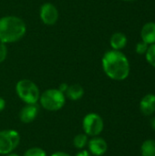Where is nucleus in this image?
I'll return each mask as SVG.
<instances>
[{
	"mask_svg": "<svg viewBox=\"0 0 155 156\" xmlns=\"http://www.w3.org/2000/svg\"><path fill=\"white\" fill-rule=\"evenodd\" d=\"M89 152L95 156H102L108 150V144L106 141L100 137L95 136L88 142Z\"/></svg>",
	"mask_w": 155,
	"mask_h": 156,
	"instance_id": "nucleus-8",
	"label": "nucleus"
},
{
	"mask_svg": "<svg viewBox=\"0 0 155 156\" xmlns=\"http://www.w3.org/2000/svg\"><path fill=\"white\" fill-rule=\"evenodd\" d=\"M41 106L49 112H57L63 108L66 103V95L58 89L46 90L39 97Z\"/></svg>",
	"mask_w": 155,
	"mask_h": 156,
	"instance_id": "nucleus-4",
	"label": "nucleus"
},
{
	"mask_svg": "<svg viewBox=\"0 0 155 156\" xmlns=\"http://www.w3.org/2000/svg\"><path fill=\"white\" fill-rule=\"evenodd\" d=\"M16 92L26 104H37L39 101L40 91L35 82L30 80H20L16 84Z\"/></svg>",
	"mask_w": 155,
	"mask_h": 156,
	"instance_id": "nucleus-3",
	"label": "nucleus"
},
{
	"mask_svg": "<svg viewBox=\"0 0 155 156\" xmlns=\"http://www.w3.org/2000/svg\"><path fill=\"white\" fill-rule=\"evenodd\" d=\"M141 153L143 156H155L154 140L145 141L141 147Z\"/></svg>",
	"mask_w": 155,
	"mask_h": 156,
	"instance_id": "nucleus-14",
	"label": "nucleus"
},
{
	"mask_svg": "<svg viewBox=\"0 0 155 156\" xmlns=\"http://www.w3.org/2000/svg\"><path fill=\"white\" fill-rule=\"evenodd\" d=\"M24 156H47V154H46V152L42 148L32 147V148L27 149L25 152Z\"/></svg>",
	"mask_w": 155,
	"mask_h": 156,
	"instance_id": "nucleus-17",
	"label": "nucleus"
},
{
	"mask_svg": "<svg viewBox=\"0 0 155 156\" xmlns=\"http://www.w3.org/2000/svg\"><path fill=\"white\" fill-rule=\"evenodd\" d=\"M148 48H149V45L142 40L141 42H139V43L136 45V52H137L138 54H140V55H143V54L146 53Z\"/></svg>",
	"mask_w": 155,
	"mask_h": 156,
	"instance_id": "nucleus-18",
	"label": "nucleus"
},
{
	"mask_svg": "<svg viewBox=\"0 0 155 156\" xmlns=\"http://www.w3.org/2000/svg\"><path fill=\"white\" fill-rule=\"evenodd\" d=\"M65 95L71 101H79L84 95V89L79 84H72L69 86Z\"/></svg>",
	"mask_w": 155,
	"mask_h": 156,
	"instance_id": "nucleus-13",
	"label": "nucleus"
},
{
	"mask_svg": "<svg viewBox=\"0 0 155 156\" xmlns=\"http://www.w3.org/2000/svg\"><path fill=\"white\" fill-rule=\"evenodd\" d=\"M51 156H71L70 154H69L68 153H65V152H56L54 153Z\"/></svg>",
	"mask_w": 155,
	"mask_h": 156,
	"instance_id": "nucleus-22",
	"label": "nucleus"
},
{
	"mask_svg": "<svg viewBox=\"0 0 155 156\" xmlns=\"http://www.w3.org/2000/svg\"><path fill=\"white\" fill-rule=\"evenodd\" d=\"M5 108V101L2 97H0V112H2Z\"/></svg>",
	"mask_w": 155,
	"mask_h": 156,
	"instance_id": "nucleus-23",
	"label": "nucleus"
},
{
	"mask_svg": "<svg viewBox=\"0 0 155 156\" xmlns=\"http://www.w3.org/2000/svg\"><path fill=\"white\" fill-rule=\"evenodd\" d=\"M82 127L85 134L90 137H95L100 135L103 131L104 122L102 118L99 114L90 112L84 117Z\"/></svg>",
	"mask_w": 155,
	"mask_h": 156,
	"instance_id": "nucleus-6",
	"label": "nucleus"
},
{
	"mask_svg": "<svg viewBox=\"0 0 155 156\" xmlns=\"http://www.w3.org/2000/svg\"><path fill=\"white\" fill-rule=\"evenodd\" d=\"M38 107L37 104H26L19 112V119L24 123L32 122L37 116Z\"/></svg>",
	"mask_w": 155,
	"mask_h": 156,
	"instance_id": "nucleus-9",
	"label": "nucleus"
},
{
	"mask_svg": "<svg viewBox=\"0 0 155 156\" xmlns=\"http://www.w3.org/2000/svg\"><path fill=\"white\" fill-rule=\"evenodd\" d=\"M58 10L55 5L51 3H45L41 5L39 10V16L45 25H55L58 19Z\"/></svg>",
	"mask_w": 155,
	"mask_h": 156,
	"instance_id": "nucleus-7",
	"label": "nucleus"
},
{
	"mask_svg": "<svg viewBox=\"0 0 155 156\" xmlns=\"http://www.w3.org/2000/svg\"><path fill=\"white\" fill-rule=\"evenodd\" d=\"M26 26L24 20L16 16H5L0 18V42L14 43L26 35Z\"/></svg>",
	"mask_w": 155,
	"mask_h": 156,
	"instance_id": "nucleus-2",
	"label": "nucleus"
},
{
	"mask_svg": "<svg viewBox=\"0 0 155 156\" xmlns=\"http://www.w3.org/2000/svg\"><path fill=\"white\" fill-rule=\"evenodd\" d=\"M68 88H69V85H68L67 83H62V84H60V85H59L58 90H59L60 91H62L63 93H65V92H66V90H68Z\"/></svg>",
	"mask_w": 155,
	"mask_h": 156,
	"instance_id": "nucleus-21",
	"label": "nucleus"
},
{
	"mask_svg": "<svg viewBox=\"0 0 155 156\" xmlns=\"http://www.w3.org/2000/svg\"><path fill=\"white\" fill-rule=\"evenodd\" d=\"M140 109L143 114L152 115L155 112V95L147 94L144 96L140 102Z\"/></svg>",
	"mask_w": 155,
	"mask_h": 156,
	"instance_id": "nucleus-10",
	"label": "nucleus"
},
{
	"mask_svg": "<svg viewBox=\"0 0 155 156\" xmlns=\"http://www.w3.org/2000/svg\"><path fill=\"white\" fill-rule=\"evenodd\" d=\"M76 156H91L90 154V153L89 152V151H87V150H81L80 152H79Z\"/></svg>",
	"mask_w": 155,
	"mask_h": 156,
	"instance_id": "nucleus-20",
	"label": "nucleus"
},
{
	"mask_svg": "<svg viewBox=\"0 0 155 156\" xmlns=\"http://www.w3.org/2000/svg\"><path fill=\"white\" fill-rule=\"evenodd\" d=\"M127 37L125 34L122 33V32H117L114 33L110 40L111 46L112 48V49L114 50H121L123 48H125V46L127 45Z\"/></svg>",
	"mask_w": 155,
	"mask_h": 156,
	"instance_id": "nucleus-12",
	"label": "nucleus"
},
{
	"mask_svg": "<svg viewBox=\"0 0 155 156\" xmlns=\"http://www.w3.org/2000/svg\"><path fill=\"white\" fill-rule=\"evenodd\" d=\"M5 156H19V155H18V154H13V153H10V154H6Z\"/></svg>",
	"mask_w": 155,
	"mask_h": 156,
	"instance_id": "nucleus-25",
	"label": "nucleus"
},
{
	"mask_svg": "<svg viewBox=\"0 0 155 156\" xmlns=\"http://www.w3.org/2000/svg\"><path fill=\"white\" fill-rule=\"evenodd\" d=\"M88 135L85 133H79L73 139V145L77 149H83L88 144Z\"/></svg>",
	"mask_w": 155,
	"mask_h": 156,
	"instance_id": "nucleus-15",
	"label": "nucleus"
},
{
	"mask_svg": "<svg viewBox=\"0 0 155 156\" xmlns=\"http://www.w3.org/2000/svg\"><path fill=\"white\" fill-rule=\"evenodd\" d=\"M145 57H146L148 63L151 66H153V68H155V43L149 46V48L145 53Z\"/></svg>",
	"mask_w": 155,
	"mask_h": 156,
	"instance_id": "nucleus-16",
	"label": "nucleus"
},
{
	"mask_svg": "<svg viewBox=\"0 0 155 156\" xmlns=\"http://www.w3.org/2000/svg\"><path fill=\"white\" fill-rule=\"evenodd\" d=\"M142 40L148 45H152L155 43V23L148 22L146 23L141 31Z\"/></svg>",
	"mask_w": 155,
	"mask_h": 156,
	"instance_id": "nucleus-11",
	"label": "nucleus"
},
{
	"mask_svg": "<svg viewBox=\"0 0 155 156\" xmlns=\"http://www.w3.org/2000/svg\"><path fill=\"white\" fill-rule=\"evenodd\" d=\"M20 135L15 130L0 131V154L6 155L18 146Z\"/></svg>",
	"mask_w": 155,
	"mask_h": 156,
	"instance_id": "nucleus-5",
	"label": "nucleus"
},
{
	"mask_svg": "<svg viewBox=\"0 0 155 156\" xmlns=\"http://www.w3.org/2000/svg\"><path fill=\"white\" fill-rule=\"evenodd\" d=\"M123 1H134V0H123Z\"/></svg>",
	"mask_w": 155,
	"mask_h": 156,
	"instance_id": "nucleus-26",
	"label": "nucleus"
},
{
	"mask_svg": "<svg viewBox=\"0 0 155 156\" xmlns=\"http://www.w3.org/2000/svg\"><path fill=\"white\" fill-rule=\"evenodd\" d=\"M7 57V47L6 44L0 42V63L4 62Z\"/></svg>",
	"mask_w": 155,
	"mask_h": 156,
	"instance_id": "nucleus-19",
	"label": "nucleus"
},
{
	"mask_svg": "<svg viewBox=\"0 0 155 156\" xmlns=\"http://www.w3.org/2000/svg\"><path fill=\"white\" fill-rule=\"evenodd\" d=\"M102 69L113 80H123L130 74V63L127 57L120 50H109L102 57Z\"/></svg>",
	"mask_w": 155,
	"mask_h": 156,
	"instance_id": "nucleus-1",
	"label": "nucleus"
},
{
	"mask_svg": "<svg viewBox=\"0 0 155 156\" xmlns=\"http://www.w3.org/2000/svg\"><path fill=\"white\" fill-rule=\"evenodd\" d=\"M151 126H152V128L155 131V118L152 119V121H151Z\"/></svg>",
	"mask_w": 155,
	"mask_h": 156,
	"instance_id": "nucleus-24",
	"label": "nucleus"
}]
</instances>
